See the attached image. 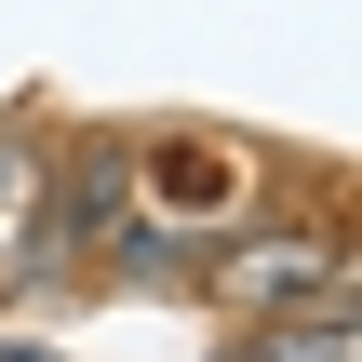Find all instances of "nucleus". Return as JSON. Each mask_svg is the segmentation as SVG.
I'll return each instance as SVG.
<instances>
[{"mask_svg": "<svg viewBox=\"0 0 362 362\" xmlns=\"http://www.w3.org/2000/svg\"><path fill=\"white\" fill-rule=\"evenodd\" d=\"M215 296L255 309V322H282V309H336V296H349V242H336V228H309V242H242V255L215 269Z\"/></svg>", "mask_w": 362, "mask_h": 362, "instance_id": "1", "label": "nucleus"}, {"mask_svg": "<svg viewBox=\"0 0 362 362\" xmlns=\"http://www.w3.org/2000/svg\"><path fill=\"white\" fill-rule=\"evenodd\" d=\"M0 362H54V349H27V336H13V349H0Z\"/></svg>", "mask_w": 362, "mask_h": 362, "instance_id": "4", "label": "nucleus"}, {"mask_svg": "<svg viewBox=\"0 0 362 362\" xmlns=\"http://www.w3.org/2000/svg\"><path fill=\"white\" fill-rule=\"evenodd\" d=\"M148 188L188 202V215H215V202H242V161H228L215 134H175V148H148Z\"/></svg>", "mask_w": 362, "mask_h": 362, "instance_id": "2", "label": "nucleus"}, {"mask_svg": "<svg viewBox=\"0 0 362 362\" xmlns=\"http://www.w3.org/2000/svg\"><path fill=\"white\" fill-rule=\"evenodd\" d=\"M242 362H362L349 296H336V309H282V322H255V336H242Z\"/></svg>", "mask_w": 362, "mask_h": 362, "instance_id": "3", "label": "nucleus"}]
</instances>
